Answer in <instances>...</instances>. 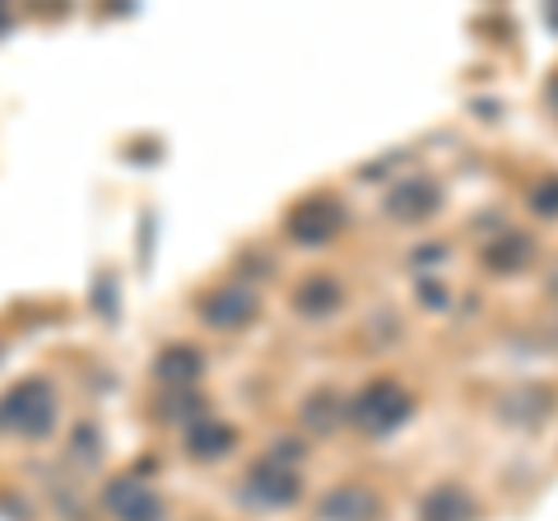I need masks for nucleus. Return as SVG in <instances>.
Segmentation results:
<instances>
[{"instance_id":"nucleus-1","label":"nucleus","mask_w":558,"mask_h":521,"mask_svg":"<svg viewBox=\"0 0 558 521\" xmlns=\"http://www.w3.org/2000/svg\"><path fill=\"white\" fill-rule=\"evenodd\" d=\"M410 414H414V396L391 377H373L368 387L344 405V420L359 433H368V438H387V433H396Z\"/></svg>"},{"instance_id":"nucleus-2","label":"nucleus","mask_w":558,"mask_h":521,"mask_svg":"<svg viewBox=\"0 0 558 521\" xmlns=\"http://www.w3.org/2000/svg\"><path fill=\"white\" fill-rule=\"evenodd\" d=\"M57 387L47 377H28L20 387H10L5 401H0V428L20 433V438H47L57 428Z\"/></svg>"},{"instance_id":"nucleus-3","label":"nucleus","mask_w":558,"mask_h":521,"mask_svg":"<svg viewBox=\"0 0 558 521\" xmlns=\"http://www.w3.org/2000/svg\"><path fill=\"white\" fill-rule=\"evenodd\" d=\"M340 229H344V205L336 196H326V191L299 201L284 219V233H289V242H299V247H326Z\"/></svg>"},{"instance_id":"nucleus-4","label":"nucleus","mask_w":558,"mask_h":521,"mask_svg":"<svg viewBox=\"0 0 558 521\" xmlns=\"http://www.w3.org/2000/svg\"><path fill=\"white\" fill-rule=\"evenodd\" d=\"M242 498H247L252 508H293V502L303 498V480L293 465L260 457L247 471V480H242Z\"/></svg>"},{"instance_id":"nucleus-5","label":"nucleus","mask_w":558,"mask_h":521,"mask_svg":"<svg viewBox=\"0 0 558 521\" xmlns=\"http://www.w3.org/2000/svg\"><path fill=\"white\" fill-rule=\"evenodd\" d=\"M442 210V191L433 178H405L387 191V215L400 223H424Z\"/></svg>"},{"instance_id":"nucleus-6","label":"nucleus","mask_w":558,"mask_h":521,"mask_svg":"<svg viewBox=\"0 0 558 521\" xmlns=\"http://www.w3.org/2000/svg\"><path fill=\"white\" fill-rule=\"evenodd\" d=\"M256 293L252 289H242V284H223L215 293H205L201 299V317L209 326H219V331H238V326H252L256 322Z\"/></svg>"},{"instance_id":"nucleus-7","label":"nucleus","mask_w":558,"mask_h":521,"mask_svg":"<svg viewBox=\"0 0 558 521\" xmlns=\"http://www.w3.org/2000/svg\"><path fill=\"white\" fill-rule=\"evenodd\" d=\"M108 512L117 521H163L168 517L159 489H149L145 480H131V475L108 484Z\"/></svg>"},{"instance_id":"nucleus-8","label":"nucleus","mask_w":558,"mask_h":521,"mask_svg":"<svg viewBox=\"0 0 558 521\" xmlns=\"http://www.w3.org/2000/svg\"><path fill=\"white\" fill-rule=\"evenodd\" d=\"M322 521H377L381 517V498L368 484H336L322 502H317Z\"/></svg>"},{"instance_id":"nucleus-9","label":"nucleus","mask_w":558,"mask_h":521,"mask_svg":"<svg viewBox=\"0 0 558 521\" xmlns=\"http://www.w3.org/2000/svg\"><path fill=\"white\" fill-rule=\"evenodd\" d=\"M535 238L531 233H521V229H502L494 242L484 247V266L494 270V275H521V270H531L535 266Z\"/></svg>"},{"instance_id":"nucleus-10","label":"nucleus","mask_w":558,"mask_h":521,"mask_svg":"<svg viewBox=\"0 0 558 521\" xmlns=\"http://www.w3.org/2000/svg\"><path fill=\"white\" fill-rule=\"evenodd\" d=\"M554 410V391H539V387H512L508 396L498 401V420L512 424V428H539Z\"/></svg>"},{"instance_id":"nucleus-11","label":"nucleus","mask_w":558,"mask_h":521,"mask_svg":"<svg viewBox=\"0 0 558 521\" xmlns=\"http://www.w3.org/2000/svg\"><path fill=\"white\" fill-rule=\"evenodd\" d=\"M475 517H480V502L465 484H438L418 502V521H475Z\"/></svg>"},{"instance_id":"nucleus-12","label":"nucleus","mask_w":558,"mask_h":521,"mask_svg":"<svg viewBox=\"0 0 558 521\" xmlns=\"http://www.w3.org/2000/svg\"><path fill=\"white\" fill-rule=\"evenodd\" d=\"M154 373H159V381L168 391H186L205 377V354L196 350V344H168V350L159 354V363H154Z\"/></svg>"},{"instance_id":"nucleus-13","label":"nucleus","mask_w":558,"mask_h":521,"mask_svg":"<svg viewBox=\"0 0 558 521\" xmlns=\"http://www.w3.org/2000/svg\"><path fill=\"white\" fill-rule=\"evenodd\" d=\"M293 307L303 312V317H336V312L344 307V284L340 280H330V275H307V280L293 289Z\"/></svg>"},{"instance_id":"nucleus-14","label":"nucleus","mask_w":558,"mask_h":521,"mask_svg":"<svg viewBox=\"0 0 558 521\" xmlns=\"http://www.w3.org/2000/svg\"><path fill=\"white\" fill-rule=\"evenodd\" d=\"M186 447H191V457H201V461H219V457H229V451L238 447V428L233 424H219V420H196L186 433Z\"/></svg>"},{"instance_id":"nucleus-15","label":"nucleus","mask_w":558,"mask_h":521,"mask_svg":"<svg viewBox=\"0 0 558 521\" xmlns=\"http://www.w3.org/2000/svg\"><path fill=\"white\" fill-rule=\"evenodd\" d=\"M340 420H344V405H340V396L330 391V387H322L317 396H307L303 401V424L317 433V438H326V433H336L340 428Z\"/></svg>"},{"instance_id":"nucleus-16","label":"nucleus","mask_w":558,"mask_h":521,"mask_svg":"<svg viewBox=\"0 0 558 521\" xmlns=\"http://www.w3.org/2000/svg\"><path fill=\"white\" fill-rule=\"evenodd\" d=\"M531 210H535L539 219H558V178L535 182V191H531Z\"/></svg>"},{"instance_id":"nucleus-17","label":"nucleus","mask_w":558,"mask_h":521,"mask_svg":"<svg viewBox=\"0 0 558 521\" xmlns=\"http://www.w3.org/2000/svg\"><path fill=\"white\" fill-rule=\"evenodd\" d=\"M163 410H168V420H205L201 396H178V391H172V401Z\"/></svg>"},{"instance_id":"nucleus-18","label":"nucleus","mask_w":558,"mask_h":521,"mask_svg":"<svg viewBox=\"0 0 558 521\" xmlns=\"http://www.w3.org/2000/svg\"><path fill=\"white\" fill-rule=\"evenodd\" d=\"M418 303L433 307V312H442L447 307V289L438 280H418Z\"/></svg>"},{"instance_id":"nucleus-19","label":"nucleus","mask_w":558,"mask_h":521,"mask_svg":"<svg viewBox=\"0 0 558 521\" xmlns=\"http://www.w3.org/2000/svg\"><path fill=\"white\" fill-rule=\"evenodd\" d=\"M447 256V247H438V242H433V247H418L414 252V266H428V260H442Z\"/></svg>"},{"instance_id":"nucleus-20","label":"nucleus","mask_w":558,"mask_h":521,"mask_svg":"<svg viewBox=\"0 0 558 521\" xmlns=\"http://www.w3.org/2000/svg\"><path fill=\"white\" fill-rule=\"evenodd\" d=\"M545 102H549V112L558 117V71L549 75V84H545Z\"/></svg>"},{"instance_id":"nucleus-21","label":"nucleus","mask_w":558,"mask_h":521,"mask_svg":"<svg viewBox=\"0 0 558 521\" xmlns=\"http://www.w3.org/2000/svg\"><path fill=\"white\" fill-rule=\"evenodd\" d=\"M545 289H549V299L558 303V260H554V266H549V275H545Z\"/></svg>"},{"instance_id":"nucleus-22","label":"nucleus","mask_w":558,"mask_h":521,"mask_svg":"<svg viewBox=\"0 0 558 521\" xmlns=\"http://www.w3.org/2000/svg\"><path fill=\"white\" fill-rule=\"evenodd\" d=\"M545 14H549V28H558V0H554V5H549Z\"/></svg>"}]
</instances>
